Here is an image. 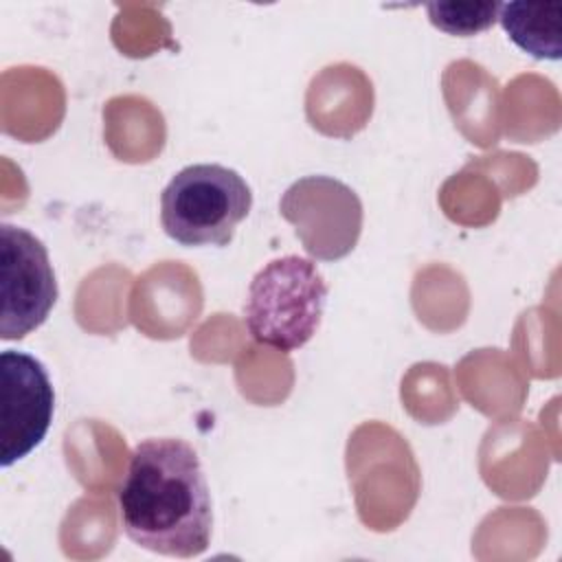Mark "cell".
I'll use <instances>...</instances> for the list:
<instances>
[{
    "label": "cell",
    "mask_w": 562,
    "mask_h": 562,
    "mask_svg": "<svg viewBox=\"0 0 562 562\" xmlns=\"http://www.w3.org/2000/svg\"><path fill=\"white\" fill-rule=\"evenodd\" d=\"M0 338L20 340L35 331L57 301L48 250L31 231L0 224Z\"/></svg>",
    "instance_id": "4"
},
{
    "label": "cell",
    "mask_w": 562,
    "mask_h": 562,
    "mask_svg": "<svg viewBox=\"0 0 562 562\" xmlns=\"http://www.w3.org/2000/svg\"><path fill=\"white\" fill-rule=\"evenodd\" d=\"M55 411V391L44 364L31 353H0V465L9 468L46 437Z\"/></svg>",
    "instance_id": "5"
},
{
    "label": "cell",
    "mask_w": 562,
    "mask_h": 562,
    "mask_svg": "<svg viewBox=\"0 0 562 562\" xmlns=\"http://www.w3.org/2000/svg\"><path fill=\"white\" fill-rule=\"evenodd\" d=\"M327 303V281L312 259L285 255L266 263L250 281L244 323L263 347L294 351L318 329Z\"/></svg>",
    "instance_id": "2"
},
{
    "label": "cell",
    "mask_w": 562,
    "mask_h": 562,
    "mask_svg": "<svg viewBox=\"0 0 562 562\" xmlns=\"http://www.w3.org/2000/svg\"><path fill=\"white\" fill-rule=\"evenodd\" d=\"M116 494L123 531L134 544L171 558H193L209 549L211 492L200 457L187 441H140Z\"/></svg>",
    "instance_id": "1"
},
{
    "label": "cell",
    "mask_w": 562,
    "mask_h": 562,
    "mask_svg": "<svg viewBox=\"0 0 562 562\" xmlns=\"http://www.w3.org/2000/svg\"><path fill=\"white\" fill-rule=\"evenodd\" d=\"M250 206V187L235 169L200 162L180 169L162 189L160 224L182 246H226Z\"/></svg>",
    "instance_id": "3"
},
{
    "label": "cell",
    "mask_w": 562,
    "mask_h": 562,
    "mask_svg": "<svg viewBox=\"0 0 562 562\" xmlns=\"http://www.w3.org/2000/svg\"><path fill=\"white\" fill-rule=\"evenodd\" d=\"M501 2H428L430 22L450 35H476L498 18Z\"/></svg>",
    "instance_id": "7"
},
{
    "label": "cell",
    "mask_w": 562,
    "mask_h": 562,
    "mask_svg": "<svg viewBox=\"0 0 562 562\" xmlns=\"http://www.w3.org/2000/svg\"><path fill=\"white\" fill-rule=\"evenodd\" d=\"M507 37L536 59L562 55V4L560 2H501L496 18Z\"/></svg>",
    "instance_id": "6"
}]
</instances>
